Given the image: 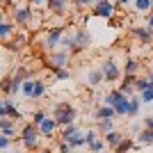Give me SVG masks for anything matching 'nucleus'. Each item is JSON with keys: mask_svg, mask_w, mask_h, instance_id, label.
Here are the masks:
<instances>
[{"mask_svg": "<svg viewBox=\"0 0 153 153\" xmlns=\"http://www.w3.org/2000/svg\"><path fill=\"white\" fill-rule=\"evenodd\" d=\"M137 140H140L142 144H153V130H149V128H144V130H142V133H140V137H137Z\"/></svg>", "mask_w": 153, "mask_h": 153, "instance_id": "bb28decb", "label": "nucleus"}, {"mask_svg": "<svg viewBox=\"0 0 153 153\" xmlns=\"http://www.w3.org/2000/svg\"><path fill=\"white\" fill-rule=\"evenodd\" d=\"M140 105H142V98H130V108H128V117H137V114H140Z\"/></svg>", "mask_w": 153, "mask_h": 153, "instance_id": "b1692460", "label": "nucleus"}, {"mask_svg": "<svg viewBox=\"0 0 153 153\" xmlns=\"http://www.w3.org/2000/svg\"><path fill=\"white\" fill-rule=\"evenodd\" d=\"M119 2H128V0H119Z\"/></svg>", "mask_w": 153, "mask_h": 153, "instance_id": "37998d69", "label": "nucleus"}, {"mask_svg": "<svg viewBox=\"0 0 153 153\" xmlns=\"http://www.w3.org/2000/svg\"><path fill=\"white\" fill-rule=\"evenodd\" d=\"M2 153H7V151H2Z\"/></svg>", "mask_w": 153, "mask_h": 153, "instance_id": "a18cd8bd", "label": "nucleus"}, {"mask_svg": "<svg viewBox=\"0 0 153 153\" xmlns=\"http://www.w3.org/2000/svg\"><path fill=\"white\" fill-rule=\"evenodd\" d=\"M133 34L140 39L142 44H151L153 41V30L151 27H133Z\"/></svg>", "mask_w": 153, "mask_h": 153, "instance_id": "9b49d317", "label": "nucleus"}, {"mask_svg": "<svg viewBox=\"0 0 153 153\" xmlns=\"http://www.w3.org/2000/svg\"><path fill=\"white\" fill-rule=\"evenodd\" d=\"M48 7L55 14H64L66 12V0H48Z\"/></svg>", "mask_w": 153, "mask_h": 153, "instance_id": "6ab92c4d", "label": "nucleus"}, {"mask_svg": "<svg viewBox=\"0 0 153 153\" xmlns=\"http://www.w3.org/2000/svg\"><path fill=\"white\" fill-rule=\"evenodd\" d=\"M30 2H32V5H37V7L39 5H48V0H30Z\"/></svg>", "mask_w": 153, "mask_h": 153, "instance_id": "58836bf2", "label": "nucleus"}, {"mask_svg": "<svg viewBox=\"0 0 153 153\" xmlns=\"http://www.w3.org/2000/svg\"><path fill=\"white\" fill-rule=\"evenodd\" d=\"M142 103H153V87H149V89H144L142 91Z\"/></svg>", "mask_w": 153, "mask_h": 153, "instance_id": "7c9ffc66", "label": "nucleus"}, {"mask_svg": "<svg viewBox=\"0 0 153 153\" xmlns=\"http://www.w3.org/2000/svg\"><path fill=\"white\" fill-rule=\"evenodd\" d=\"M103 80H105V73H103L101 69H96V71H89V73H87V82H89L91 87H96V85H101Z\"/></svg>", "mask_w": 153, "mask_h": 153, "instance_id": "dca6fc26", "label": "nucleus"}, {"mask_svg": "<svg viewBox=\"0 0 153 153\" xmlns=\"http://www.w3.org/2000/svg\"><path fill=\"white\" fill-rule=\"evenodd\" d=\"M85 137H87V146H91L94 142H98V133H96V130H89V133H85Z\"/></svg>", "mask_w": 153, "mask_h": 153, "instance_id": "2f4dec72", "label": "nucleus"}, {"mask_svg": "<svg viewBox=\"0 0 153 153\" xmlns=\"http://www.w3.org/2000/svg\"><path fill=\"white\" fill-rule=\"evenodd\" d=\"M98 2H101V0H98Z\"/></svg>", "mask_w": 153, "mask_h": 153, "instance_id": "49530a36", "label": "nucleus"}, {"mask_svg": "<svg viewBox=\"0 0 153 153\" xmlns=\"http://www.w3.org/2000/svg\"><path fill=\"white\" fill-rule=\"evenodd\" d=\"M62 142H66V144H71L73 149H78V146H85V144H87V137L80 133V128L66 126V130L62 133Z\"/></svg>", "mask_w": 153, "mask_h": 153, "instance_id": "7ed1b4c3", "label": "nucleus"}, {"mask_svg": "<svg viewBox=\"0 0 153 153\" xmlns=\"http://www.w3.org/2000/svg\"><path fill=\"white\" fill-rule=\"evenodd\" d=\"M14 21H16V25H30L32 7H16L14 9Z\"/></svg>", "mask_w": 153, "mask_h": 153, "instance_id": "6e6552de", "label": "nucleus"}, {"mask_svg": "<svg viewBox=\"0 0 153 153\" xmlns=\"http://www.w3.org/2000/svg\"><path fill=\"white\" fill-rule=\"evenodd\" d=\"M69 57H71L69 48H64V51H55L51 55V66H53V69H64V66L69 64Z\"/></svg>", "mask_w": 153, "mask_h": 153, "instance_id": "423d86ee", "label": "nucleus"}, {"mask_svg": "<svg viewBox=\"0 0 153 153\" xmlns=\"http://www.w3.org/2000/svg\"><path fill=\"white\" fill-rule=\"evenodd\" d=\"M55 78H59V80H66V78H69V71H66V69H55Z\"/></svg>", "mask_w": 153, "mask_h": 153, "instance_id": "f704fd0d", "label": "nucleus"}, {"mask_svg": "<svg viewBox=\"0 0 153 153\" xmlns=\"http://www.w3.org/2000/svg\"><path fill=\"white\" fill-rule=\"evenodd\" d=\"M62 39H64V27H62V25H57V27H53V30L48 32V37H46L44 46L48 48V51L55 53L59 46H62Z\"/></svg>", "mask_w": 153, "mask_h": 153, "instance_id": "20e7f679", "label": "nucleus"}, {"mask_svg": "<svg viewBox=\"0 0 153 153\" xmlns=\"http://www.w3.org/2000/svg\"><path fill=\"white\" fill-rule=\"evenodd\" d=\"M144 128L153 130V117H144Z\"/></svg>", "mask_w": 153, "mask_h": 153, "instance_id": "e433bc0d", "label": "nucleus"}, {"mask_svg": "<svg viewBox=\"0 0 153 153\" xmlns=\"http://www.w3.org/2000/svg\"><path fill=\"white\" fill-rule=\"evenodd\" d=\"M103 140H105V144H108V146L117 149V146H119V144H121L123 140H126V137H123V135H119L117 130H112V133H108L105 137H103Z\"/></svg>", "mask_w": 153, "mask_h": 153, "instance_id": "ddd939ff", "label": "nucleus"}, {"mask_svg": "<svg viewBox=\"0 0 153 153\" xmlns=\"http://www.w3.org/2000/svg\"><path fill=\"white\" fill-rule=\"evenodd\" d=\"M46 119H48V117H46V112H44V110H37V112L32 114V123H34V126H41V123H44Z\"/></svg>", "mask_w": 153, "mask_h": 153, "instance_id": "c85d7f7f", "label": "nucleus"}, {"mask_svg": "<svg viewBox=\"0 0 153 153\" xmlns=\"http://www.w3.org/2000/svg\"><path fill=\"white\" fill-rule=\"evenodd\" d=\"M89 44H91V37H89L85 30H76L73 34H71V51H73V53L85 51Z\"/></svg>", "mask_w": 153, "mask_h": 153, "instance_id": "39448f33", "label": "nucleus"}, {"mask_svg": "<svg viewBox=\"0 0 153 153\" xmlns=\"http://www.w3.org/2000/svg\"><path fill=\"white\" fill-rule=\"evenodd\" d=\"M89 149H91L94 153H101L103 149H105V140H98V142H94V144H91Z\"/></svg>", "mask_w": 153, "mask_h": 153, "instance_id": "473e14b6", "label": "nucleus"}, {"mask_svg": "<svg viewBox=\"0 0 153 153\" xmlns=\"http://www.w3.org/2000/svg\"><path fill=\"white\" fill-rule=\"evenodd\" d=\"M41 137H44V135H41L39 126H34V123H27V126L23 128V133H21V142H23V146H25L27 151L39 149V140H41Z\"/></svg>", "mask_w": 153, "mask_h": 153, "instance_id": "f03ea898", "label": "nucleus"}, {"mask_svg": "<svg viewBox=\"0 0 153 153\" xmlns=\"http://www.w3.org/2000/svg\"><path fill=\"white\" fill-rule=\"evenodd\" d=\"M2 105L7 108V112H9V117H12V119H16V121L21 119V112L16 110V105H14V101H12V96H7V98H2Z\"/></svg>", "mask_w": 153, "mask_h": 153, "instance_id": "f3484780", "label": "nucleus"}, {"mask_svg": "<svg viewBox=\"0 0 153 153\" xmlns=\"http://www.w3.org/2000/svg\"><path fill=\"white\" fill-rule=\"evenodd\" d=\"M123 69H126V76H135V71L140 69V62H137V59H126V66H123Z\"/></svg>", "mask_w": 153, "mask_h": 153, "instance_id": "393cba45", "label": "nucleus"}, {"mask_svg": "<svg viewBox=\"0 0 153 153\" xmlns=\"http://www.w3.org/2000/svg\"><path fill=\"white\" fill-rule=\"evenodd\" d=\"M101 71L105 73V80H110V82L119 78V66H117V62H114L112 57H110V59H105V62L101 64Z\"/></svg>", "mask_w": 153, "mask_h": 153, "instance_id": "1a4fd4ad", "label": "nucleus"}, {"mask_svg": "<svg viewBox=\"0 0 153 153\" xmlns=\"http://www.w3.org/2000/svg\"><path fill=\"white\" fill-rule=\"evenodd\" d=\"M73 151V146H71V144H66V142H62V144H59V153H71Z\"/></svg>", "mask_w": 153, "mask_h": 153, "instance_id": "c9c22d12", "label": "nucleus"}, {"mask_svg": "<svg viewBox=\"0 0 153 153\" xmlns=\"http://www.w3.org/2000/svg\"><path fill=\"white\" fill-rule=\"evenodd\" d=\"M41 153H53V151H48V149H44V151H41Z\"/></svg>", "mask_w": 153, "mask_h": 153, "instance_id": "a19ab883", "label": "nucleus"}, {"mask_svg": "<svg viewBox=\"0 0 153 153\" xmlns=\"http://www.w3.org/2000/svg\"><path fill=\"white\" fill-rule=\"evenodd\" d=\"M146 27H151V30H153V14H149V16H146Z\"/></svg>", "mask_w": 153, "mask_h": 153, "instance_id": "4c0bfd02", "label": "nucleus"}, {"mask_svg": "<svg viewBox=\"0 0 153 153\" xmlns=\"http://www.w3.org/2000/svg\"><path fill=\"white\" fill-rule=\"evenodd\" d=\"M135 9H137V12H151L153 0H135Z\"/></svg>", "mask_w": 153, "mask_h": 153, "instance_id": "5701e85b", "label": "nucleus"}, {"mask_svg": "<svg viewBox=\"0 0 153 153\" xmlns=\"http://www.w3.org/2000/svg\"><path fill=\"white\" fill-rule=\"evenodd\" d=\"M128 108H130V96H126L123 94V98L119 103L114 105V110H117V117H128Z\"/></svg>", "mask_w": 153, "mask_h": 153, "instance_id": "4468645a", "label": "nucleus"}, {"mask_svg": "<svg viewBox=\"0 0 153 153\" xmlns=\"http://www.w3.org/2000/svg\"><path fill=\"white\" fill-rule=\"evenodd\" d=\"M53 117L57 119L59 126H73V119L78 117V112L69 103H57V105L53 108Z\"/></svg>", "mask_w": 153, "mask_h": 153, "instance_id": "f257e3e1", "label": "nucleus"}, {"mask_svg": "<svg viewBox=\"0 0 153 153\" xmlns=\"http://www.w3.org/2000/svg\"><path fill=\"white\" fill-rule=\"evenodd\" d=\"M98 130H101L103 135L112 133V130H114V123H112V119H101V121H98Z\"/></svg>", "mask_w": 153, "mask_h": 153, "instance_id": "412c9836", "label": "nucleus"}, {"mask_svg": "<svg viewBox=\"0 0 153 153\" xmlns=\"http://www.w3.org/2000/svg\"><path fill=\"white\" fill-rule=\"evenodd\" d=\"M12 30H14V25H12V23H7V21H2V23H0V37L5 39V41H7V39H9V34H12Z\"/></svg>", "mask_w": 153, "mask_h": 153, "instance_id": "a878e982", "label": "nucleus"}, {"mask_svg": "<svg viewBox=\"0 0 153 153\" xmlns=\"http://www.w3.org/2000/svg\"><path fill=\"white\" fill-rule=\"evenodd\" d=\"M78 5H87V2H91V0H76Z\"/></svg>", "mask_w": 153, "mask_h": 153, "instance_id": "ea45409f", "label": "nucleus"}, {"mask_svg": "<svg viewBox=\"0 0 153 153\" xmlns=\"http://www.w3.org/2000/svg\"><path fill=\"white\" fill-rule=\"evenodd\" d=\"M9 142H12V137L0 135V151H7V149H9Z\"/></svg>", "mask_w": 153, "mask_h": 153, "instance_id": "72a5a7b5", "label": "nucleus"}, {"mask_svg": "<svg viewBox=\"0 0 153 153\" xmlns=\"http://www.w3.org/2000/svg\"><path fill=\"white\" fill-rule=\"evenodd\" d=\"M34 85H37V78H27L25 82H23V94L27 98H32V91H34Z\"/></svg>", "mask_w": 153, "mask_h": 153, "instance_id": "4be33fe9", "label": "nucleus"}, {"mask_svg": "<svg viewBox=\"0 0 153 153\" xmlns=\"http://www.w3.org/2000/svg\"><path fill=\"white\" fill-rule=\"evenodd\" d=\"M57 128H59L57 119H55V117H48V119L39 126V130H41V135H44V137H48V140H51V137H55V130H57Z\"/></svg>", "mask_w": 153, "mask_h": 153, "instance_id": "9d476101", "label": "nucleus"}, {"mask_svg": "<svg viewBox=\"0 0 153 153\" xmlns=\"http://www.w3.org/2000/svg\"><path fill=\"white\" fill-rule=\"evenodd\" d=\"M149 87H153L151 78H137V82H135V89L137 91H144V89H149Z\"/></svg>", "mask_w": 153, "mask_h": 153, "instance_id": "cd10ccee", "label": "nucleus"}, {"mask_svg": "<svg viewBox=\"0 0 153 153\" xmlns=\"http://www.w3.org/2000/svg\"><path fill=\"white\" fill-rule=\"evenodd\" d=\"M130 149H133V140H123L121 144L117 146V153H128Z\"/></svg>", "mask_w": 153, "mask_h": 153, "instance_id": "c756f323", "label": "nucleus"}, {"mask_svg": "<svg viewBox=\"0 0 153 153\" xmlns=\"http://www.w3.org/2000/svg\"><path fill=\"white\" fill-rule=\"evenodd\" d=\"M91 12H94V16H105V19L110 21L112 16H114V5H112L110 0H101V2H96V5H94Z\"/></svg>", "mask_w": 153, "mask_h": 153, "instance_id": "0eeeda50", "label": "nucleus"}, {"mask_svg": "<svg viewBox=\"0 0 153 153\" xmlns=\"http://www.w3.org/2000/svg\"><path fill=\"white\" fill-rule=\"evenodd\" d=\"M14 153H23V151H14Z\"/></svg>", "mask_w": 153, "mask_h": 153, "instance_id": "c03bdc74", "label": "nucleus"}, {"mask_svg": "<svg viewBox=\"0 0 153 153\" xmlns=\"http://www.w3.org/2000/svg\"><path fill=\"white\" fill-rule=\"evenodd\" d=\"M121 98H123V91L112 89L110 94H105V96H103V103H105V105H110V108H114V105H117L119 101H121Z\"/></svg>", "mask_w": 153, "mask_h": 153, "instance_id": "f8f14e48", "label": "nucleus"}, {"mask_svg": "<svg viewBox=\"0 0 153 153\" xmlns=\"http://www.w3.org/2000/svg\"><path fill=\"white\" fill-rule=\"evenodd\" d=\"M149 78H151V85H153V76H149Z\"/></svg>", "mask_w": 153, "mask_h": 153, "instance_id": "79ce46f5", "label": "nucleus"}, {"mask_svg": "<svg viewBox=\"0 0 153 153\" xmlns=\"http://www.w3.org/2000/svg\"><path fill=\"white\" fill-rule=\"evenodd\" d=\"M0 130H2V135H7V137H12L16 130H14V123L9 121V117L7 119H0Z\"/></svg>", "mask_w": 153, "mask_h": 153, "instance_id": "aec40b11", "label": "nucleus"}, {"mask_svg": "<svg viewBox=\"0 0 153 153\" xmlns=\"http://www.w3.org/2000/svg\"><path fill=\"white\" fill-rule=\"evenodd\" d=\"M117 117V110L114 108H110V105H103V108L96 110V119L101 121V119H114Z\"/></svg>", "mask_w": 153, "mask_h": 153, "instance_id": "2eb2a0df", "label": "nucleus"}, {"mask_svg": "<svg viewBox=\"0 0 153 153\" xmlns=\"http://www.w3.org/2000/svg\"><path fill=\"white\" fill-rule=\"evenodd\" d=\"M44 94H46V85H44V80H39V78H37V85H34V91H32L30 101H41Z\"/></svg>", "mask_w": 153, "mask_h": 153, "instance_id": "a211bd4d", "label": "nucleus"}]
</instances>
